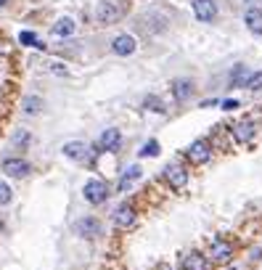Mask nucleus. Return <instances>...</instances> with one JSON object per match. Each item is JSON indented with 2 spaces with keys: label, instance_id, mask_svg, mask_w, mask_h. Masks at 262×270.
<instances>
[{
  "label": "nucleus",
  "instance_id": "obj_1",
  "mask_svg": "<svg viewBox=\"0 0 262 270\" xmlns=\"http://www.w3.org/2000/svg\"><path fill=\"white\" fill-rule=\"evenodd\" d=\"M82 196L88 199L90 204H104V202H106V196H109V188H106V183H104V180L93 177V180H88V183H85Z\"/></svg>",
  "mask_w": 262,
  "mask_h": 270
},
{
  "label": "nucleus",
  "instance_id": "obj_2",
  "mask_svg": "<svg viewBox=\"0 0 262 270\" xmlns=\"http://www.w3.org/2000/svg\"><path fill=\"white\" fill-rule=\"evenodd\" d=\"M96 16H98L101 24H117L119 16H122L117 0H101V3H98V8H96Z\"/></svg>",
  "mask_w": 262,
  "mask_h": 270
},
{
  "label": "nucleus",
  "instance_id": "obj_3",
  "mask_svg": "<svg viewBox=\"0 0 262 270\" xmlns=\"http://www.w3.org/2000/svg\"><path fill=\"white\" fill-rule=\"evenodd\" d=\"M61 151H64V157H69L72 162H80V164L93 159V154H90V149L82 141H69V143H64V149Z\"/></svg>",
  "mask_w": 262,
  "mask_h": 270
},
{
  "label": "nucleus",
  "instance_id": "obj_4",
  "mask_svg": "<svg viewBox=\"0 0 262 270\" xmlns=\"http://www.w3.org/2000/svg\"><path fill=\"white\" fill-rule=\"evenodd\" d=\"M194 13H196L199 21L210 24V21L217 16V5H214V0H194Z\"/></svg>",
  "mask_w": 262,
  "mask_h": 270
},
{
  "label": "nucleus",
  "instance_id": "obj_5",
  "mask_svg": "<svg viewBox=\"0 0 262 270\" xmlns=\"http://www.w3.org/2000/svg\"><path fill=\"white\" fill-rule=\"evenodd\" d=\"M210 157H212V149H210V143H207V141L191 143V149H188V159H191V162H196V164H204V162H210Z\"/></svg>",
  "mask_w": 262,
  "mask_h": 270
},
{
  "label": "nucleus",
  "instance_id": "obj_6",
  "mask_svg": "<svg viewBox=\"0 0 262 270\" xmlns=\"http://www.w3.org/2000/svg\"><path fill=\"white\" fill-rule=\"evenodd\" d=\"M74 230H77V233H80V236L96 238V236H101V222H98L96 217H82V220H77Z\"/></svg>",
  "mask_w": 262,
  "mask_h": 270
},
{
  "label": "nucleus",
  "instance_id": "obj_7",
  "mask_svg": "<svg viewBox=\"0 0 262 270\" xmlns=\"http://www.w3.org/2000/svg\"><path fill=\"white\" fill-rule=\"evenodd\" d=\"M119 141H122V135H119V130L117 127H106L101 138H98V146H101L104 151H117L119 149Z\"/></svg>",
  "mask_w": 262,
  "mask_h": 270
},
{
  "label": "nucleus",
  "instance_id": "obj_8",
  "mask_svg": "<svg viewBox=\"0 0 262 270\" xmlns=\"http://www.w3.org/2000/svg\"><path fill=\"white\" fill-rule=\"evenodd\" d=\"M135 222V210L130 204H125V207H119L117 212H114V225H117L119 230H127L130 225Z\"/></svg>",
  "mask_w": 262,
  "mask_h": 270
},
{
  "label": "nucleus",
  "instance_id": "obj_9",
  "mask_svg": "<svg viewBox=\"0 0 262 270\" xmlns=\"http://www.w3.org/2000/svg\"><path fill=\"white\" fill-rule=\"evenodd\" d=\"M164 177H167V183H169V186H172V188H178V191L188 183V172H186L183 167H178V164H175V167H167Z\"/></svg>",
  "mask_w": 262,
  "mask_h": 270
},
{
  "label": "nucleus",
  "instance_id": "obj_10",
  "mask_svg": "<svg viewBox=\"0 0 262 270\" xmlns=\"http://www.w3.org/2000/svg\"><path fill=\"white\" fill-rule=\"evenodd\" d=\"M3 172L11 177H27L29 175V164L21 159H5L3 162Z\"/></svg>",
  "mask_w": 262,
  "mask_h": 270
},
{
  "label": "nucleus",
  "instance_id": "obj_11",
  "mask_svg": "<svg viewBox=\"0 0 262 270\" xmlns=\"http://www.w3.org/2000/svg\"><path fill=\"white\" fill-rule=\"evenodd\" d=\"M111 51L117 53V56H130V53L135 51V37L133 35H119L117 40L111 43Z\"/></svg>",
  "mask_w": 262,
  "mask_h": 270
},
{
  "label": "nucleus",
  "instance_id": "obj_12",
  "mask_svg": "<svg viewBox=\"0 0 262 270\" xmlns=\"http://www.w3.org/2000/svg\"><path fill=\"white\" fill-rule=\"evenodd\" d=\"M233 138H236L238 143L252 141V138H254V122L244 119V122H238V125H233Z\"/></svg>",
  "mask_w": 262,
  "mask_h": 270
},
{
  "label": "nucleus",
  "instance_id": "obj_13",
  "mask_svg": "<svg viewBox=\"0 0 262 270\" xmlns=\"http://www.w3.org/2000/svg\"><path fill=\"white\" fill-rule=\"evenodd\" d=\"M244 21H246L252 35H262V11L260 8H249L244 13Z\"/></svg>",
  "mask_w": 262,
  "mask_h": 270
},
{
  "label": "nucleus",
  "instance_id": "obj_14",
  "mask_svg": "<svg viewBox=\"0 0 262 270\" xmlns=\"http://www.w3.org/2000/svg\"><path fill=\"white\" fill-rule=\"evenodd\" d=\"M210 254H212V260H214V262H228V260H230V254H233V249H230V244L214 241Z\"/></svg>",
  "mask_w": 262,
  "mask_h": 270
},
{
  "label": "nucleus",
  "instance_id": "obj_15",
  "mask_svg": "<svg viewBox=\"0 0 262 270\" xmlns=\"http://www.w3.org/2000/svg\"><path fill=\"white\" fill-rule=\"evenodd\" d=\"M72 32H74V21L72 19H58L56 24H53V29H51L53 37H69Z\"/></svg>",
  "mask_w": 262,
  "mask_h": 270
},
{
  "label": "nucleus",
  "instance_id": "obj_16",
  "mask_svg": "<svg viewBox=\"0 0 262 270\" xmlns=\"http://www.w3.org/2000/svg\"><path fill=\"white\" fill-rule=\"evenodd\" d=\"M172 93H175L178 101H188L191 93H194V85H191L188 80H178V82L172 85Z\"/></svg>",
  "mask_w": 262,
  "mask_h": 270
},
{
  "label": "nucleus",
  "instance_id": "obj_17",
  "mask_svg": "<svg viewBox=\"0 0 262 270\" xmlns=\"http://www.w3.org/2000/svg\"><path fill=\"white\" fill-rule=\"evenodd\" d=\"M183 270H207V262L202 254H186V260H183Z\"/></svg>",
  "mask_w": 262,
  "mask_h": 270
},
{
  "label": "nucleus",
  "instance_id": "obj_18",
  "mask_svg": "<svg viewBox=\"0 0 262 270\" xmlns=\"http://www.w3.org/2000/svg\"><path fill=\"white\" fill-rule=\"evenodd\" d=\"M138 177H141V167H130L127 172L122 175V180H119V191H127V188L138 180Z\"/></svg>",
  "mask_w": 262,
  "mask_h": 270
},
{
  "label": "nucleus",
  "instance_id": "obj_19",
  "mask_svg": "<svg viewBox=\"0 0 262 270\" xmlns=\"http://www.w3.org/2000/svg\"><path fill=\"white\" fill-rule=\"evenodd\" d=\"M246 80H249V69H246L244 64H238V66L233 69V74H230V82L241 88V85H246Z\"/></svg>",
  "mask_w": 262,
  "mask_h": 270
},
{
  "label": "nucleus",
  "instance_id": "obj_20",
  "mask_svg": "<svg viewBox=\"0 0 262 270\" xmlns=\"http://www.w3.org/2000/svg\"><path fill=\"white\" fill-rule=\"evenodd\" d=\"M21 106H24V111H27V114H37V111H40V106H43V98H37V96H27L24 101H21Z\"/></svg>",
  "mask_w": 262,
  "mask_h": 270
},
{
  "label": "nucleus",
  "instance_id": "obj_21",
  "mask_svg": "<svg viewBox=\"0 0 262 270\" xmlns=\"http://www.w3.org/2000/svg\"><path fill=\"white\" fill-rule=\"evenodd\" d=\"M141 157H159V143L157 141H149L141 149Z\"/></svg>",
  "mask_w": 262,
  "mask_h": 270
},
{
  "label": "nucleus",
  "instance_id": "obj_22",
  "mask_svg": "<svg viewBox=\"0 0 262 270\" xmlns=\"http://www.w3.org/2000/svg\"><path fill=\"white\" fill-rule=\"evenodd\" d=\"M11 186H8V183H0V207H5V204H8L11 202Z\"/></svg>",
  "mask_w": 262,
  "mask_h": 270
},
{
  "label": "nucleus",
  "instance_id": "obj_23",
  "mask_svg": "<svg viewBox=\"0 0 262 270\" xmlns=\"http://www.w3.org/2000/svg\"><path fill=\"white\" fill-rule=\"evenodd\" d=\"M246 88H252V90H262V72L249 74V80H246Z\"/></svg>",
  "mask_w": 262,
  "mask_h": 270
},
{
  "label": "nucleus",
  "instance_id": "obj_24",
  "mask_svg": "<svg viewBox=\"0 0 262 270\" xmlns=\"http://www.w3.org/2000/svg\"><path fill=\"white\" fill-rule=\"evenodd\" d=\"M146 109H154V111H164V106H161V101L157 96H149L146 98Z\"/></svg>",
  "mask_w": 262,
  "mask_h": 270
},
{
  "label": "nucleus",
  "instance_id": "obj_25",
  "mask_svg": "<svg viewBox=\"0 0 262 270\" xmlns=\"http://www.w3.org/2000/svg\"><path fill=\"white\" fill-rule=\"evenodd\" d=\"M19 40H21V45H43V43H37V37L32 32H21Z\"/></svg>",
  "mask_w": 262,
  "mask_h": 270
},
{
  "label": "nucleus",
  "instance_id": "obj_26",
  "mask_svg": "<svg viewBox=\"0 0 262 270\" xmlns=\"http://www.w3.org/2000/svg\"><path fill=\"white\" fill-rule=\"evenodd\" d=\"M236 106H238V101H233V98H228V101H222V109H225V111H233Z\"/></svg>",
  "mask_w": 262,
  "mask_h": 270
},
{
  "label": "nucleus",
  "instance_id": "obj_27",
  "mask_svg": "<svg viewBox=\"0 0 262 270\" xmlns=\"http://www.w3.org/2000/svg\"><path fill=\"white\" fill-rule=\"evenodd\" d=\"M159 270H172V268H167V265H161V268H159Z\"/></svg>",
  "mask_w": 262,
  "mask_h": 270
},
{
  "label": "nucleus",
  "instance_id": "obj_28",
  "mask_svg": "<svg viewBox=\"0 0 262 270\" xmlns=\"http://www.w3.org/2000/svg\"><path fill=\"white\" fill-rule=\"evenodd\" d=\"M5 3H8V0H0V5H5Z\"/></svg>",
  "mask_w": 262,
  "mask_h": 270
}]
</instances>
